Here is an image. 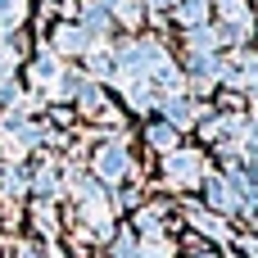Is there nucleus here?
<instances>
[{"instance_id":"nucleus-1","label":"nucleus","mask_w":258,"mask_h":258,"mask_svg":"<svg viewBox=\"0 0 258 258\" xmlns=\"http://www.w3.org/2000/svg\"><path fill=\"white\" fill-rule=\"evenodd\" d=\"M91 172H95V181H104V186H122V181L132 177L127 136H104V145H100L95 159H91Z\"/></svg>"},{"instance_id":"nucleus-2","label":"nucleus","mask_w":258,"mask_h":258,"mask_svg":"<svg viewBox=\"0 0 258 258\" xmlns=\"http://www.w3.org/2000/svg\"><path fill=\"white\" fill-rule=\"evenodd\" d=\"M204 181V154L200 150H172L163 154V186L168 190H190Z\"/></svg>"},{"instance_id":"nucleus-3","label":"nucleus","mask_w":258,"mask_h":258,"mask_svg":"<svg viewBox=\"0 0 258 258\" xmlns=\"http://www.w3.org/2000/svg\"><path fill=\"white\" fill-rule=\"evenodd\" d=\"M50 50H54L59 59H77V54L91 50V36H86L77 23H59V27L50 32Z\"/></svg>"},{"instance_id":"nucleus-4","label":"nucleus","mask_w":258,"mask_h":258,"mask_svg":"<svg viewBox=\"0 0 258 258\" xmlns=\"http://www.w3.org/2000/svg\"><path fill=\"white\" fill-rule=\"evenodd\" d=\"M23 195H32V172H27L23 163L0 168V200L14 204V200H23Z\"/></svg>"},{"instance_id":"nucleus-5","label":"nucleus","mask_w":258,"mask_h":258,"mask_svg":"<svg viewBox=\"0 0 258 258\" xmlns=\"http://www.w3.org/2000/svg\"><path fill=\"white\" fill-rule=\"evenodd\" d=\"M209 9H213V0H177L172 5V14H177L181 27H204L209 23Z\"/></svg>"},{"instance_id":"nucleus-6","label":"nucleus","mask_w":258,"mask_h":258,"mask_svg":"<svg viewBox=\"0 0 258 258\" xmlns=\"http://www.w3.org/2000/svg\"><path fill=\"white\" fill-rule=\"evenodd\" d=\"M177 136H181V132H177V127H168L163 118L145 127V145H150V150H159V154H172V150H177Z\"/></svg>"},{"instance_id":"nucleus-7","label":"nucleus","mask_w":258,"mask_h":258,"mask_svg":"<svg viewBox=\"0 0 258 258\" xmlns=\"http://www.w3.org/2000/svg\"><path fill=\"white\" fill-rule=\"evenodd\" d=\"M32 222H36V236H41V240H54V236H59V213H54L50 200H36V204H32Z\"/></svg>"},{"instance_id":"nucleus-8","label":"nucleus","mask_w":258,"mask_h":258,"mask_svg":"<svg viewBox=\"0 0 258 258\" xmlns=\"http://www.w3.org/2000/svg\"><path fill=\"white\" fill-rule=\"evenodd\" d=\"M172 240L168 236H150V240H141V258H172Z\"/></svg>"},{"instance_id":"nucleus-9","label":"nucleus","mask_w":258,"mask_h":258,"mask_svg":"<svg viewBox=\"0 0 258 258\" xmlns=\"http://www.w3.org/2000/svg\"><path fill=\"white\" fill-rule=\"evenodd\" d=\"M190 258H213V254H204V249H195V254H190Z\"/></svg>"}]
</instances>
